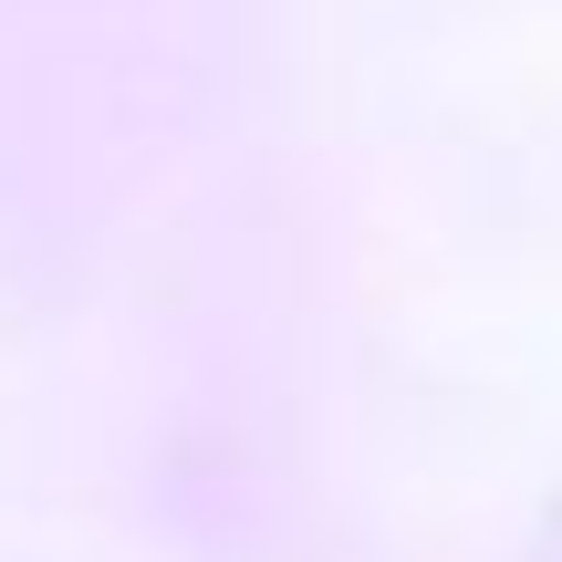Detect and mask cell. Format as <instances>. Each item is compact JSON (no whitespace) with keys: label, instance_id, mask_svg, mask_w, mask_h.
<instances>
[{"label":"cell","instance_id":"1","mask_svg":"<svg viewBox=\"0 0 562 562\" xmlns=\"http://www.w3.org/2000/svg\"><path fill=\"white\" fill-rule=\"evenodd\" d=\"M521 562H562V501L542 510V531H531V542H521Z\"/></svg>","mask_w":562,"mask_h":562}]
</instances>
